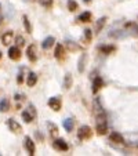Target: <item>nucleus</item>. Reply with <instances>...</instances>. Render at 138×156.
I'll return each instance as SVG.
<instances>
[{
  "instance_id": "nucleus-1",
  "label": "nucleus",
  "mask_w": 138,
  "mask_h": 156,
  "mask_svg": "<svg viewBox=\"0 0 138 156\" xmlns=\"http://www.w3.org/2000/svg\"><path fill=\"white\" fill-rule=\"evenodd\" d=\"M95 129H97V133L98 134H105L108 131V120H106V116H105V112L104 113H100L97 115V123H95Z\"/></svg>"
},
{
  "instance_id": "nucleus-2",
  "label": "nucleus",
  "mask_w": 138,
  "mask_h": 156,
  "mask_svg": "<svg viewBox=\"0 0 138 156\" xmlns=\"http://www.w3.org/2000/svg\"><path fill=\"white\" fill-rule=\"evenodd\" d=\"M35 118H36V109H35V106L30 104V105L28 106V109H25L24 112H22V119H24L25 123H30Z\"/></svg>"
},
{
  "instance_id": "nucleus-3",
  "label": "nucleus",
  "mask_w": 138,
  "mask_h": 156,
  "mask_svg": "<svg viewBox=\"0 0 138 156\" xmlns=\"http://www.w3.org/2000/svg\"><path fill=\"white\" fill-rule=\"evenodd\" d=\"M93 136V131H91L90 126H82L79 130H77V138L79 140H87Z\"/></svg>"
},
{
  "instance_id": "nucleus-4",
  "label": "nucleus",
  "mask_w": 138,
  "mask_h": 156,
  "mask_svg": "<svg viewBox=\"0 0 138 156\" xmlns=\"http://www.w3.org/2000/svg\"><path fill=\"white\" fill-rule=\"evenodd\" d=\"M47 104H48V106H50L53 111H55V112H58L59 109H61V106H62L61 98H59V97H51V98H48Z\"/></svg>"
},
{
  "instance_id": "nucleus-5",
  "label": "nucleus",
  "mask_w": 138,
  "mask_h": 156,
  "mask_svg": "<svg viewBox=\"0 0 138 156\" xmlns=\"http://www.w3.org/2000/svg\"><path fill=\"white\" fill-rule=\"evenodd\" d=\"M24 147H25V149L28 151V153H29L30 156H33L35 155V151H36V147H35V142L32 141V138L30 137H25L24 138Z\"/></svg>"
},
{
  "instance_id": "nucleus-6",
  "label": "nucleus",
  "mask_w": 138,
  "mask_h": 156,
  "mask_svg": "<svg viewBox=\"0 0 138 156\" xmlns=\"http://www.w3.org/2000/svg\"><path fill=\"white\" fill-rule=\"evenodd\" d=\"M37 48H36V46L35 44H30L29 47L27 48V57H28V59L29 61H32V62H35L36 59H37Z\"/></svg>"
},
{
  "instance_id": "nucleus-7",
  "label": "nucleus",
  "mask_w": 138,
  "mask_h": 156,
  "mask_svg": "<svg viewBox=\"0 0 138 156\" xmlns=\"http://www.w3.org/2000/svg\"><path fill=\"white\" fill-rule=\"evenodd\" d=\"M53 147L55 148L57 151H62V152H65V151L69 149V147H68V144L64 141L62 138H57L55 141L53 142Z\"/></svg>"
},
{
  "instance_id": "nucleus-8",
  "label": "nucleus",
  "mask_w": 138,
  "mask_h": 156,
  "mask_svg": "<svg viewBox=\"0 0 138 156\" xmlns=\"http://www.w3.org/2000/svg\"><path fill=\"white\" fill-rule=\"evenodd\" d=\"M7 126H9V129L11 130L12 133H21L22 131L21 124L18 123L17 120H14V119H9V120H7Z\"/></svg>"
},
{
  "instance_id": "nucleus-9",
  "label": "nucleus",
  "mask_w": 138,
  "mask_h": 156,
  "mask_svg": "<svg viewBox=\"0 0 138 156\" xmlns=\"http://www.w3.org/2000/svg\"><path fill=\"white\" fill-rule=\"evenodd\" d=\"M9 57L14 61H18L21 58V51H19V47L14 46V47H10L9 48Z\"/></svg>"
},
{
  "instance_id": "nucleus-10",
  "label": "nucleus",
  "mask_w": 138,
  "mask_h": 156,
  "mask_svg": "<svg viewBox=\"0 0 138 156\" xmlns=\"http://www.w3.org/2000/svg\"><path fill=\"white\" fill-rule=\"evenodd\" d=\"M86 64H87V54H82L79 58V62H77V71H79V73L84 72Z\"/></svg>"
},
{
  "instance_id": "nucleus-11",
  "label": "nucleus",
  "mask_w": 138,
  "mask_h": 156,
  "mask_svg": "<svg viewBox=\"0 0 138 156\" xmlns=\"http://www.w3.org/2000/svg\"><path fill=\"white\" fill-rule=\"evenodd\" d=\"M12 37H14V33H12L11 30H7L6 33L2 35V43H3L4 46H9V44L12 41Z\"/></svg>"
},
{
  "instance_id": "nucleus-12",
  "label": "nucleus",
  "mask_w": 138,
  "mask_h": 156,
  "mask_svg": "<svg viewBox=\"0 0 138 156\" xmlns=\"http://www.w3.org/2000/svg\"><path fill=\"white\" fill-rule=\"evenodd\" d=\"M36 83H37V75H36L35 72H29L27 76V84L29 86V87H33Z\"/></svg>"
},
{
  "instance_id": "nucleus-13",
  "label": "nucleus",
  "mask_w": 138,
  "mask_h": 156,
  "mask_svg": "<svg viewBox=\"0 0 138 156\" xmlns=\"http://www.w3.org/2000/svg\"><path fill=\"white\" fill-rule=\"evenodd\" d=\"M54 43H55V39L53 37V36H48V37H46L43 40V43H41V47L44 48V50H48L50 47H53Z\"/></svg>"
},
{
  "instance_id": "nucleus-14",
  "label": "nucleus",
  "mask_w": 138,
  "mask_h": 156,
  "mask_svg": "<svg viewBox=\"0 0 138 156\" xmlns=\"http://www.w3.org/2000/svg\"><path fill=\"white\" fill-rule=\"evenodd\" d=\"M102 86H104V80L101 79L100 76H97L94 79V82H93V93H94V94H97L98 90H100Z\"/></svg>"
},
{
  "instance_id": "nucleus-15",
  "label": "nucleus",
  "mask_w": 138,
  "mask_h": 156,
  "mask_svg": "<svg viewBox=\"0 0 138 156\" xmlns=\"http://www.w3.org/2000/svg\"><path fill=\"white\" fill-rule=\"evenodd\" d=\"M72 84H73V77H72L71 73H66L64 77V88L65 90H69L72 87Z\"/></svg>"
},
{
  "instance_id": "nucleus-16",
  "label": "nucleus",
  "mask_w": 138,
  "mask_h": 156,
  "mask_svg": "<svg viewBox=\"0 0 138 156\" xmlns=\"http://www.w3.org/2000/svg\"><path fill=\"white\" fill-rule=\"evenodd\" d=\"M109 138H111V141H113V142H118V144H123L124 142V138L120 136V133H116V131H113L109 136Z\"/></svg>"
},
{
  "instance_id": "nucleus-17",
  "label": "nucleus",
  "mask_w": 138,
  "mask_h": 156,
  "mask_svg": "<svg viewBox=\"0 0 138 156\" xmlns=\"http://www.w3.org/2000/svg\"><path fill=\"white\" fill-rule=\"evenodd\" d=\"M64 54H65L64 46H62V44H57V46H55V53H54L55 58L57 59H62V58H64Z\"/></svg>"
},
{
  "instance_id": "nucleus-18",
  "label": "nucleus",
  "mask_w": 138,
  "mask_h": 156,
  "mask_svg": "<svg viewBox=\"0 0 138 156\" xmlns=\"http://www.w3.org/2000/svg\"><path fill=\"white\" fill-rule=\"evenodd\" d=\"M9 109H10L9 98H2V100H0V112H7Z\"/></svg>"
},
{
  "instance_id": "nucleus-19",
  "label": "nucleus",
  "mask_w": 138,
  "mask_h": 156,
  "mask_svg": "<svg viewBox=\"0 0 138 156\" xmlns=\"http://www.w3.org/2000/svg\"><path fill=\"white\" fill-rule=\"evenodd\" d=\"M64 129L66 130L68 133L69 131H72V130H73V126H75V123H73V119H71V118H68V119H65L64 120Z\"/></svg>"
},
{
  "instance_id": "nucleus-20",
  "label": "nucleus",
  "mask_w": 138,
  "mask_h": 156,
  "mask_svg": "<svg viewBox=\"0 0 138 156\" xmlns=\"http://www.w3.org/2000/svg\"><path fill=\"white\" fill-rule=\"evenodd\" d=\"M79 21L80 22H90L91 21V12L90 11H84L79 15Z\"/></svg>"
},
{
  "instance_id": "nucleus-21",
  "label": "nucleus",
  "mask_w": 138,
  "mask_h": 156,
  "mask_svg": "<svg viewBox=\"0 0 138 156\" xmlns=\"http://www.w3.org/2000/svg\"><path fill=\"white\" fill-rule=\"evenodd\" d=\"M22 21H24L25 30H27L28 33H32V25H30V22H29V18H28V15H24V17H22Z\"/></svg>"
},
{
  "instance_id": "nucleus-22",
  "label": "nucleus",
  "mask_w": 138,
  "mask_h": 156,
  "mask_svg": "<svg viewBox=\"0 0 138 156\" xmlns=\"http://www.w3.org/2000/svg\"><path fill=\"white\" fill-rule=\"evenodd\" d=\"M65 46H66L71 51H77V50H80V46H77L75 41H71V40H66L65 41Z\"/></svg>"
},
{
  "instance_id": "nucleus-23",
  "label": "nucleus",
  "mask_w": 138,
  "mask_h": 156,
  "mask_svg": "<svg viewBox=\"0 0 138 156\" xmlns=\"http://www.w3.org/2000/svg\"><path fill=\"white\" fill-rule=\"evenodd\" d=\"M94 109H95V112H97V115L104 113V109H102V105H101V102H100V98H95L94 100Z\"/></svg>"
},
{
  "instance_id": "nucleus-24",
  "label": "nucleus",
  "mask_w": 138,
  "mask_h": 156,
  "mask_svg": "<svg viewBox=\"0 0 138 156\" xmlns=\"http://www.w3.org/2000/svg\"><path fill=\"white\" fill-rule=\"evenodd\" d=\"M115 50H116L115 46H101L100 47V51H102L104 54H111V53H113Z\"/></svg>"
},
{
  "instance_id": "nucleus-25",
  "label": "nucleus",
  "mask_w": 138,
  "mask_h": 156,
  "mask_svg": "<svg viewBox=\"0 0 138 156\" xmlns=\"http://www.w3.org/2000/svg\"><path fill=\"white\" fill-rule=\"evenodd\" d=\"M77 7H79V4H77L75 0H68V10H69V11H76Z\"/></svg>"
},
{
  "instance_id": "nucleus-26",
  "label": "nucleus",
  "mask_w": 138,
  "mask_h": 156,
  "mask_svg": "<svg viewBox=\"0 0 138 156\" xmlns=\"http://www.w3.org/2000/svg\"><path fill=\"white\" fill-rule=\"evenodd\" d=\"M105 22H106V17H101L100 20H98V22H97V27H95V30H97V32H100V30L104 28Z\"/></svg>"
},
{
  "instance_id": "nucleus-27",
  "label": "nucleus",
  "mask_w": 138,
  "mask_h": 156,
  "mask_svg": "<svg viewBox=\"0 0 138 156\" xmlns=\"http://www.w3.org/2000/svg\"><path fill=\"white\" fill-rule=\"evenodd\" d=\"M47 127H48V130H50L51 136H57V134H58V127H57L54 123H50V122H48V123H47Z\"/></svg>"
},
{
  "instance_id": "nucleus-28",
  "label": "nucleus",
  "mask_w": 138,
  "mask_h": 156,
  "mask_svg": "<svg viewBox=\"0 0 138 156\" xmlns=\"http://www.w3.org/2000/svg\"><path fill=\"white\" fill-rule=\"evenodd\" d=\"M15 43H17V47H22L25 44V39L22 37V36H17V37H15Z\"/></svg>"
},
{
  "instance_id": "nucleus-29",
  "label": "nucleus",
  "mask_w": 138,
  "mask_h": 156,
  "mask_svg": "<svg viewBox=\"0 0 138 156\" xmlns=\"http://www.w3.org/2000/svg\"><path fill=\"white\" fill-rule=\"evenodd\" d=\"M39 3L43 7H51L53 6V0H39Z\"/></svg>"
},
{
  "instance_id": "nucleus-30",
  "label": "nucleus",
  "mask_w": 138,
  "mask_h": 156,
  "mask_svg": "<svg viewBox=\"0 0 138 156\" xmlns=\"http://www.w3.org/2000/svg\"><path fill=\"white\" fill-rule=\"evenodd\" d=\"M84 37L87 39V41H90L93 39V33H91L90 29H84Z\"/></svg>"
},
{
  "instance_id": "nucleus-31",
  "label": "nucleus",
  "mask_w": 138,
  "mask_h": 156,
  "mask_svg": "<svg viewBox=\"0 0 138 156\" xmlns=\"http://www.w3.org/2000/svg\"><path fill=\"white\" fill-rule=\"evenodd\" d=\"M17 82H18V84H21V83L24 82V75H22V73H19V75H18V77H17Z\"/></svg>"
},
{
  "instance_id": "nucleus-32",
  "label": "nucleus",
  "mask_w": 138,
  "mask_h": 156,
  "mask_svg": "<svg viewBox=\"0 0 138 156\" xmlns=\"http://www.w3.org/2000/svg\"><path fill=\"white\" fill-rule=\"evenodd\" d=\"M2 22H3V17L0 15V25H2Z\"/></svg>"
},
{
  "instance_id": "nucleus-33",
  "label": "nucleus",
  "mask_w": 138,
  "mask_h": 156,
  "mask_svg": "<svg viewBox=\"0 0 138 156\" xmlns=\"http://www.w3.org/2000/svg\"><path fill=\"white\" fill-rule=\"evenodd\" d=\"M84 3H91V0H83Z\"/></svg>"
},
{
  "instance_id": "nucleus-34",
  "label": "nucleus",
  "mask_w": 138,
  "mask_h": 156,
  "mask_svg": "<svg viewBox=\"0 0 138 156\" xmlns=\"http://www.w3.org/2000/svg\"><path fill=\"white\" fill-rule=\"evenodd\" d=\"M0 57H2V53H0Z\"/></svg>"
},
{
  "instance_id": "nucleus-35",
  "label": "nucleus",
  "mask_w": 138,
  "mask_h": 156,
  "mask_svg": "<svg viewBox=\"0 0 138 156\" xmlns=\"http://www.w3.org/2000/svg\"><path fill=\"white\" fill-rule=\"evenodd\" d=\"M0 7H2V4H0Z\"/></svg>"
}]
</instances>
